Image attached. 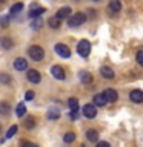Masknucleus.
I'll return each mask as SVG.
<instances>
[{
  "mask_svg": "<svg viewBox=\"0 0 143 147\" xmlns=\"http://www.w3.org/2000/svg\"><path fill=\"white\" fill-rule=\"evenodd\" d=\"M14 67H16L17 71H26V69H28V61L25 58H16V61H14Z\"/></svg>",
  "mask_w": 143,
  "mask_h": 147,
  "instance_id": "10",
  "label": "nucleus"
},
{
  "mask_svg": "<svg viewBox=\"0 0 143 147\" xmlns=\"http://www.w3.org/2000/svg\"><path fill=\"white\" fill-rule=\"evenodd\" d=\"M97 147H111V146H109V142H106V141H99Z\"/></svg>",
  "mask_w": 143,
  "mask_h": 147,
  "instance_id": "33",
  "label": "nucleus"
},
{
  "mask_svg": "<svg viewBox=\"0 0 143 147\" xmlns=\"http://www.w3.org/2000/svg\"><path fill=\"white\" fill-rule=\"evenodd\" d=\"M2 46H3V49H9L12 46V41L8 38V37H3L2 38Z\"/></svg>",
  "mask_w": 143,
  "mask_h": 147,
  "instance_id": "24",
  "label": "nucleus"
},
{
  "mask_svg": "<svg viewBox=\"0 0 143 147\" xmlns=\"http://www.w3.org/2000/svg\"><path fill=\"white\" fill-rule=\"evenodd\" d=\"M34 95H35V94H34L32 90H28V92H26V95H25V100H26V101L34 100Z\"/></svg>",
  "mask_w": 143,
  "mask_h": 147,
  "instance_id": "29",
  "label": "nucleus"
},
{
  "mask_svg": "<svg viewBox=\"0 0 143 147\" xmlns=\"http://www.w3.org/2000/svg\"><path fill=\"white\" fill-rule=\"evenodd\" d=\"M55 16H57L59 18H66V17H69L71 16V8L69 6H63V8H60L59 11H57V14H55Z\"/></svg>",
  "mask_w": 143,
  "mask_h": 147,
  "instance_id": "13",
  "label": "nucleus"
},
{
  "mask_svg": "<svg viewBox=\"0 0 143 147\" xmlns=\"http://www.w3.org/2000/svg\"><path fill=\"white\" fill-rule=\"evenodd\" d=\"M25 112H26V106H25V103H18V104H17V109H16L17 117H18V118L23 117V115H25Z\"/></svg>",
  "mask_w": 143,
  "mask_h": 147,
  "instance_id": "19",
  "label": "nucleus"
},
{
  "mask_svg": "<svg viewBox=\"0 0 143 147\" xmlns=\"http://www.w3.org/2000/svg\"><path fill=\"white\" fill-rule=\"evenodd\" d=\"M68 106L71 110H78V100L77 98H69L68 100Z\"/></svg>",
  "mask_w": 143,
  "mask_h": 147,
  "instance_id": "20",
  "label": "nucleus"
},
{
  "mask_svg": "<svg viewBox=\"0 0 143 147\" xmlns=\"http://www.w3.org/2000/svg\"><path fill=\"white\" fill-rule=\"evenodd\" d=\"M46 11L45 8H35V5L31 8V11H29V17H32V18H35V17H40L42 14H43Z\"/></svg>",
  "mask_w": 143,
  "mask_h": 147,
  "instance_id": "16",
  "label": "nucleus"
},
{
  "mask_svg": "<svg viewBox=\"0 0 143 147\" xmlns=\"http://www.w3.org/2000/svg\"><path fill=\"white\" fill-rule=\"evenodd\" d=\"M129 98H131L132 103H137V104L143 103V90H140V89H134V90H131V94H129Z\"/></svg>",
  "mask_w": 143,
  "mask_h": 147,
  "instance_id": "6",
  "label": "nucleus"
},
{
  "mask_svg": "<svg viewBox=\"0 0 143 147\" xmlns=\"http://www.w3.org/2000/svg\"><path fill=\"white\" fill-rule=\"evenodd\" d=\"M54 49H55V54H57L59 57H62V58H69V57H71V49H69L66 45L57 43Z\"/></svg>",
  "mask_w": 143,
  "mask_h": 147,
  "instance_id": "4",
  "label": "nucleus"
},
{
  "mask_svg": "<svg viewBox=\"0 0 143 147\" xmlns=\"http://www.w3.org/2000/svg\"><path fill=\"white\" fill-rule=\"evenodd\" d=\"M74 140H76V133H74V132H68V133H65V135H63V141L65 142H72Z\"/></svg>",
  "mask_w": 143,
  "mask_h": 147,
  "instance_id": "21",
  "label": "nucleus"
},
{
  "mask_svg": "<svg viewBox=\"0 0 143 147\" xmlns=\"http://www.w3.org/2000/svg\"><path fill=\"white\" fill-rule=\"evenodd\" d=\"M59 117H60V112H59L57 109H51L49 112H48V118L49 119H57Z\"/></svg>",
  "mask_w": 143,
  "mask_h": 147,
  "instance_id": "22",
  "label": "nucleus"
},
{
  "mask_svg": "<svg viewBox=\"0 0 143 147\" xmlns=\"http://www.w3.org/2000/svg\"><path fill=\"white\" fill-rule=\"evenodd\" d=\"M40 26H42V18L35 17V20L32 22V29H40Z\"/></svg>",
  "mask_w": 143,
  "mask_h": 147,
  "instance_id": "26",
  "label": "nucleus"
},
{
  "mask_svg": "<svg viewBox=\"0 0 143 147\" xmlns=\"http://www.w3.org/2000/svg\"><path fill=\"white\" fill-rule=\"evenodd\" d=\"M51 74H52V77L55 78V80H65V71L62 66H52V69H51Z\"/></svg>",
  "mask_w": 143,
  "mask_h": 147,
  "instance_id": "8",
  "label": "nucleus"
},
{
  "mask_svg": "<svg viewBox=\"0 0 143 147\" xmlns=\"http://www.w3.org/2000/svg\"><path fill=\"white\" fill-rule=\"evenodd\" d=\"M108 9L109 12H120V9H122V3H120V0H111V3L108 5Z\"/></svg>",
  "mask_w": 143,
  "mask_h": 147,
  "instance_id": "12",
  "label": "nucleus"
},
{
  "mask_svg": "<svg viewBox=\"0 0 143 147\" xmlns=\"http://www.w3.org/2000/svg\"><path fill=\"white\" fill-rule=\"evenodd\" d=\"M92 100H94V104L97 106V107H103V106L108 103V98H106L105 94H97Z\"/></svg>",
  "mask_w": 143,
  "mask_h": 147,
  "instance_id": "9",
  "label": "nucleus"
},
{
  "mask_svg": "<svg viewBox=\"0 0 143 147\" xmlns=\"http://www.w3.org/2000/svg\"><path fill=\"white\" fill-rule=\"evenodd\" d=\"M83 115L88 119H92L97 117V106L95 104H85L83 106Z\"/></svg>",
  "mask_w": 143,
  "mask_h": 147,
  "instance_id": "5",
  "label": "nucleus"
},
{
  "mask_svg": "<svg viewBox=\"0 0 143 147\" xmlns=\"http://www.w3.org/2000/svg\"><path fill=\"white\" fill-rule=\"evenodd\" d=\"M34 117H28L26 118V127L28 129H32V127H34Z\"/></svg>",
  "mask_w": 143,
  "mask_h": 147,
  "instance_id": "27",
  "label": "nucleus"
},
{
  "mask_svg": "<svg viewBox=\"0 0 143 147\" xmlns=\"http://www.w3.org/2000/svg\"><path fill=\"white\" fill-rule=\"evenodd\" d=\"M103 94L106 95V98H108V101H111V103L117 101V98H118V94H117V92H115L114 89H106Z\"/></svg>",
  "mask_w": 143,
  "mask_h": 147,
  "instance_id": "14",
  "label": "nucleus"
},
{
  "mask_svg": "<svg viewBox=\"0 0 143 147\" xmlns=\"http://www.w3.org/2000/svg\"><path fill=\"white\" fill-rule=\"evenodd\" d=\"M20 147H39L37 144H34V142H29V141H25V142H22V146Z\"/></svg>",
  "mask_w": 143,
  "mask_h": 147,
  "instance_id": "30",
  "label": "nucleus"
},
{
  "mask_svg": "<svg viewBox=\"0 0 143 147\" xmlns=\"http://www.w3.org/2000/svg\"><path fill=\"white\" fill-rule=\"evenodd\" d=\"M100 74H101V77H103V78H106V80H112V78H114V71L111 67H108V66L101 67Z\"/></svg>",
  "mask_w": 143,
  "mask_h": 147,
  "instance_id": "11",
  "label": "nucleus"
},
{
  "mask_svg": "<svg viewBox=\"0 0 143 147\" xmlns=\"http://www.w3.org/2000/svg\"><path fill=\"white\" fill-rule=\"evenodd\" d=\"M8 110H9V106L6 103H2V113L3 115H6L8 113Z\"/></svg>",
  "mask_w": 143,
  "mask_h": 147,
  "instance_id": "31",
  "label": "nucleus"
},
{
  "mask_svg": "<svg viewBox=\"0 0 143 147\" xmlns=\"http://www.w3.org/2000/svg\"><path fill=\"white\" fill-rule=\"evenodd\" d=\"M86 14H83V12H76L74 16L69 17V20H68V25L71 26V28H77V26H80L83 25V23L86 22Z\"/></svg>",
  "mask_w": 143,
  "mask_h": 147,
  "instance_id": "1",
  "label": "nucleus"
},
{
  "mask_svg": "<svg viewBox=\"0 0 143 147\" xmlns=\"http://www.w3.org/2000/svg\"><path fill=\"white\" fill-rule=\"evenodd\" d=\"M17 126H16V124H14V126L12 127H9V130L6 132V138H12L14 135H16V132H17Z\"/></svg>",
  "mask_w": 143,
  "mask_h": 147,
  "instance_id": "25",
  "label": "nucleus"
},
{
  "mask_svg": "<svg viewBox=\"0 0 143 147\" xmlns=\"http://www.w3.org/2000/svg\"><path fill=\"white\" fill-rule=\"evenodd\" d=\"M2 23H3L2 26H3V28H6V26H8V17H3V18H2Z\"/></svg>",
  "mask_w": 143,
  "mask_h": 147,
  "instance_id": "34",
  "label": "nucleus"
},
{
  "mask_svg": "<svg viewBox=\"0 0 143 147\" xmlns=\"http://www.w3.org/2000/svg\"><path fill=\"white\" fill-rule=\"evenodd\" d=\"M80 81L83 83V84H89V83L92 81V77H91V74H89V72H85V71H82V72H80Z\"/></svg>",
  "mask_w": 143,
  "mask_h": 147,
  "instance_id": "18",
  "label": "nucleus"
},
{
  "mask_svg": "<svg viewBox=\"0 0 143 147\" xmlns=\"http://www.w3.org/2000/svg\"><path fill=\"white\" fill-rule=\"evenodd\" d=\"M48 25H49V28H52V29H57V28L62 25V18H59L57 16L51 17L49 20H48Z\"/></svg>",
  "mask_w": 143,
  "mask_h": 147,
  "instance_id": "15",
  "label": "nucleus"
},
{
  "mask_svg": "<svg viewBox=\"0 0 143 147\" xmlns=\"http://www.w3.org/2000/svg\"><path fill=\"white\" fill-rule=\"evenodd\" d=\"M22 9H23V3H16L11 6V14H17V12H20Z\"/></svg>",
  "mask_w": 143,
  "mask_h": 147,
  "instance_id": "23",
  "label": "nucleus"
},
{
  "mask_svg": "<svg viewBox=\"0 0 143 147\" xmlns=\"http://www.w3.org/2000/svg\"><path fill=\"white\" fill-rule=\"evenodd\" d=\"M83 147H85V146H83Z\"/></svg>",
  "mask_w": 143,
  "mask_h": 147,
  "instance_id": "36",
  "label": "nucleus"
},
{
  "mask_svg": "<svg viewBox=\"0 0 143 147\" xmlns=\"http://www.w3.org/2000/svg\"><path fill=\"white\" fill-rule=\"evenodd\" d=\"M94 2H99V0H94Z\"/></svg>",
  "mask_w": 143,
  "mask_h": 147,
  "instance_id": "35",
  "label": "nucleus"
},
{
  "mask_svg": "<svg viewBox=\"0 0 143 147\" xmlns=\"http://www.w3.org/2000/svg\"><path fill=\"white\" fill-rule=\"evenodd\" d=\"M26 78L29 80L31 83H34V84H37V83H40L42 80V75H40V72H37L35 69H29L26 74Z\"/></svg>",
  "mask_w": 143,
  "mask_h": 147,
  "instance_id": "7",
  "label": "nucleus"
},
{
  "mask_svg": "<svg viewBox=\"0 0 143 147\" xmlns=\"http://www.w3.org/2000/svg\"><path fill=\"white\" fill-rule=\"evenodd\" d=\"M0 80H2V83L6 84V83H9V77L6 75V74H2V75H0Z\"/></svg>",
  "mask_w": 143,
  "mask_h": 147,
  "instance_id": "32",
  "label": "nucleus"
},
{
  "mask_svg": "<svg viewBox=\"0 0 143 147\" xmlns=\"http://www.w3.org/2000/svg\"><path fill=\"white\" fill-rule=\"evenodd\" d=\"M77 52H78L80 57L86 58L88 55L91 54V43L88 40H80V41H78V45H77Z\"/></svg>",
  "mask_w": 143,
  "mask_h": 147,
  "instance_id": "2",
  "label": "nucleus"
},
{
  "mask_svg": "<svg viewBox=\"0 0 143 147\" xmlns=\"http://www.w3.org/2000/svg\"><path fill=\"white\" fill-rule=\"evenodd\" d=\"M28 54H29V57L34 60V61H42L45 57V51L40 48V46H31L29 49H28Z\"/></svg>",
  "mask_w": 143,
  "mask_h": 147,
  "instance_id": "3",
  "label": "nucleus"
},
{
  "mask_svg": "<svg viewBox=\"0 0 143 147\" xmlns=\"http://www.w3.org/2000/svg\"><path fill=\"white\" fill-rule=\"evenodd\" d=\"M86 138L91 142H95L97 140H99V132L94 130V129H89V130H86Z\"/></svg>",
  "mask_w": 143,
  "mask_h": 147,
  "instance_id": "17",
  "label": "nucleus"
},
{
  "mask_svg": "<svg viewBox=\"0 0 143 147\" xmlns=\"http://www.w3.org/2000/svg\"><path fill=\"white\" fill-rule=\"evenodd\" d=\"M137 63L143 67V51H138L137 52Z\"/></svg>",
  "mask_w": 143,
  "mask_h": 147,
  "instance_id": "28",
  "label": "nucleus"
}]
</instances>
